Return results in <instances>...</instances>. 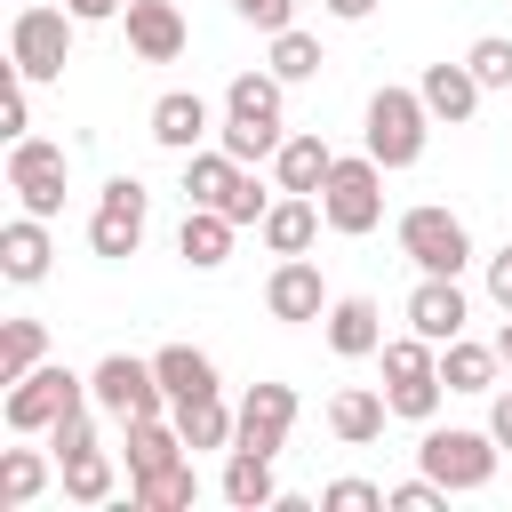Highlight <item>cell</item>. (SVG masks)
Returning <instances> with one entry per match:
<instances>
[{
  "label": "cell",
  "mask_w": 512,
  "mask_h": 512,
  "mask_svg": "<svg viewBox=\"0 0 512 512\" xmlns=\"http://www.w3.org/2000/svg\"><path fill=\"white\" fill-rule=\"evenodd\" d=\"M64 184H72V160H64V144H48V136H16L8 144V192H16V208H32V216H64Z\"/></svg>",
  "instance_id": "8"
},
{
  "label": "cell",
  "mask_w": 512,
  "mask_h": 512,
  "mask_svg": "<svg viewBox=\"0 0 512 512\" xmlns=\"http://www.w3.org/2000/svg\"><path fill=\"white\" fill-rule=\"evenodd\" d=\"M280 96H288V80L264 64V72H232V88H224V120H248V128H280Z\"/></svg>",
  "instance_id": "25"
},
{
  "label": "cell",
  "mask_w": 512,
  "mask_h": 512,
  "mask_svg": "<svg viewBox=\"0 0 512 512\" xmlns=\"http://www.w3.org/2000/svg\"><path fill=\"white\" fill-rule=\"evenodd\" d=\"M264 64L296 88V80H312L320 64H328V48H320V32H304V24H288V32H272V48H264Z\"/></svg>",
  "instance_id": "32"
},
{
  "label": "cell",
  "mask_w": 512,
  "mask_h": 512,
  "mask_svg": "<svg viewBox=\"0 0 512 512\" xmlns=\"http://www.w3.org/2000/svg\"><path fill=\"white\" fill-rule=\"evenodd\" d=\"M232 216L224 208H184V224H176V256L192 264V272H224L232 264Z\"/></svg>",
  "instance_id": "21"
},
{
  "label": "cell",
  "mask_w": 512,
  "mask_h": 512,
  "mask_svg": "<svg viewBox=\"0 0 512 512\" xmlns=\"http://www.w3.org/2000/svg\"><path fill=\"white\" fill-rule=\"evenodd\" d=\"M56 480V448H0V512H24Z\"/></svg>",
  "instance_id": "27"
},
{
  "label": "cell",
  "mask_w": 512,
  "mask_h": 512,
  "mask_svg": "<svg viewBox=\"0 0 512 512\" xmlns=\"http://www.w3.org/2000/svg\"><path fill=\"white\" fill-rule=\"evenodd\" d=\"M64 408H88V376H72L64 360H40L32 376H16V384H8L0 424H8V432H48Z\"/></svg>",
  "instance_id": "7"
},
{
  "label": "cell",
  "mask_w": 512,
  "mask_h": 512,
  "mask_svg": "<svg viewBox=\"0 0 512 512\" xmlns=\"http://www.w3.org/2000/svg\"><path fill=\"white\" fill-rule=\"evenodd\" d=\"M232 16L256 24V32H288L296 24V0H232Z\"/></svg>",
  "instance_id": "40"
},
{
  "label": "cell",
  "mask_w": 512,
  "mask_h": 512,
  "mask_svg": "<svg viewBox=\"0 0 512 512\" xmlns=\"http://www.w3.org/2000/svg\"><path fill=\"white\" fill-rule=\"evenodd\" d=\"M384 416H392V400H384V392H368V384H344V392L328 400V432H336L344 448L384 440Z\"/></svg>",
  "instance_id": "23"
},
{
  "label": "cell",
  "mask_w": 512,
  "mask_h": 512,
  "mask_svg": "<svg viewBox=\"0 0 512 512\" xmlns=\"http://www.w3.org/2000/svg\"><path fill=\"white\" fill-rule=\"evenodd\" d=\"M176 432H184V448H232L240 408H224V392H216V400H184V408H176Z\"/></svg>",
  "instance_id": "30"
},
{
  "label": "cell",
  "mask_w": 512,
  "mask_h": 512,
  "mask_svg": "<svg viewBox=\"0 0 512 512\" xmlns=\"http://www.w3.org/2000/svg\"><path fill=\"white\" fill-rule=\"evenodd\" d=\"M384 504H392V512H440V504H448V488H440L432 472H416V480H400V488H384Z\"/></svg>",
  "instance_id": "39"
},
{
  "label": "cell",
  "mask_w": 512,
  "mask_h": 512,
  "mask_svg": "<svg viewBox=\"0 0 512 512\" xmlns=\"http://www.w3.org/2000/svg\"><path fill=\"white\" fill-rule=\"evenodd\" d=\"M320 8H328L336 24H368V16H376V0H320Z\"/></svg>",
  "instance_id": "44"
},
{
  "label": "cell",
  "mask_w": 512,
  "mask_h": 512,
  "mask_svg": "<svg viewBox=\"0 0 512 512\" xmlns=\"http://www.w3.org/2000/svg\"><path fill=\"white\" fill-rule=\"evenodd\" d=\"M280 136H288V128H248V120H224V128H216V144H224L232 160H272Z\"/></svg>",
  "instance_id": "35"
},
{
  "label": "cell",
  "mask_w": 512,
  "mask_h": 512,
  "mask_svg": "<svg viewBox=\"0 0 512 512\" xmlns=\"http://www.w3.org/2000/svg\"><path fill=\"white\" fill-rule=\"evenodd\" d=\"M72 32H80L72 8L32 0V8H16V24H8V64H16L32 88H48V80H64V64H72Z\"/></svg>",
  "instance_id": "4"
},
{
  "label": "cell",
  "mask_w": 512,
  "mask_h": 512,
  "mask_svg": "<svg viewBox=\"0 0 512 512\" xmlns=\"http://www.w3.org/2000/svg\"><path fill=\"white\" fill-rule=\"evenodd\" d=\"M120 32H128V56L136 64H176L192 48V24H184L176 0H128L120 8Z\"/></svg>",
  "instance_id": "11"
},
{
  "label": "cell",
  "mask_w": 512,
  "mask_h": 512,
  "mask_svg": "<svg viewBox=\"0 0 512 512\" xmlns=\"http://www.w3.org/2000/svg\"><path fill=\"white\" fill-rule=\"evenodd\" d=\"M64 8H72V16H80V24H112V16H120V8H128V0H64Z\"/></svg>",
  "instance_id": "43"
},
{
  "label": "cell",
  "mask_w": 512,
  "mask_h": 512,
  "mask_svg": "<svg viewBox=\"0 0 512 512\" xmlns=\"http://www.w3.org/2000/svg\"><path fill=\"white\" fill-rule=\"evenodd\" d=\"M400 256H408L416 272H448V280H464V264H472V232H464L456 208L416 200V208L400 216Z\"/></svg>",
  "instance_id": "6"
},
{
  "label": "cell",
  "mask_w": 512,
  "mask_h": 512,
  "mask_svg": "<svg viewBox=\"0 0 512 512\" xmlns=\"http://www.w3.org/2000/svg\"><path fill=\"white\" fill-rule=\"evenodd\" d=\"M144 224H152V192H144L136 176H112V184L96 192L88 248H96L104 264H120V256H136V248H144Z\"/></svg>",
  "instance_id": "9"
},
{
  "label": "cell",
  "mask_w": 512,
  "mask_h": 512,
  "mask_svg": "<svg viewBox=\"0 0 512 512\" xmlns=\"http://www.w3.org/2000/svg\"><path fill=\"white\" fill-rule=\"evenodd\" d=\"M464 320H472L464 288H456L448 272H416V288H408V328H416V336H432V344H456V336H464Z\"/></svg>",
  "instance_id": "14"
},
{
  "label": "cell",
  "mask_w": 512,
  "mask_h": 512,
  "mask_svg": "<svg viewBox=\"0 0 512 512\" xmlns=\"http://www.w3.org/2000/svg\"><path fill=\"white\" fill-rule=\"evenodd\" d=\"M496 344H472V336H456V344H440V384L448 392H496Z\"/></svg>",
  "instance_id": "28"
},
{
  "label": "cell",
  "mask_w": 512,
  "mask_h": 512,
  "mask_svg": "<svg viewBox=\"0 0 512 512\" xmlns=\"http://www.w3.org/2000/svg\"><path fill=\"white\" fill-rule=\"evenodd\" d=\"M88 400H96L112 424H136V416H160V408H168L152 360H128V352H104V360L88 368Z\"/></svg>",
  "instance_id": "10"
},
{
  "label": "cell",
  "mask_w": 512,
  "mask_h": 512,
  "mask_svg": "<svg viewBox=\"0 0 512 512\" xmlns=\"http://www.w3.org/2000/svg\"><path fill=\"white\" fill-rule=\"evenodd\" d=\"M88 408H96V400H88ZM88 408H64V416L48 424V448H56V464H64V456H80V448H96V416H88Z\"/></svg>",
  "instance_id": "36"
},
{
  "label": "cell",
  "mask_w": 512,
  "mask_h": 512,
  "mask_svg": "<svg viewBox=\"0 0 512 512\" xmlns=\"http://www.w3.org/2000/svg\"><path fill=\"white\" fill-rule=\"evenodd\" d=\"M464 64H472L480 88H512V40H504V32H480V40L464 48Z\"/></svg>",
  "instance_id": "34"
},
{
  "label": "cell",
  "mask_w": 512,
  "mask_h": 512,
  "mask_svg": "<svg viewBox=\"0 0 512 512\" xmlns=\"http://www.w3.org/2000/svg\"><path fill=\"white\" fill-rule=\"evenodd\" d=\"M320 328H328V352H336V360H376V352H384V312H376V296H336V304L320 312Z\"/></svg>",
  "instance_id": "16"
},
{
  "label": "cell",
  "mask_w": 512,
  "mask_h": 512,
  "mask_svg": "<svg viewBox=\"0 0 512 512\" xmlns=\"http://www.w3.org/2000/svg\"><path fill=\"white\" fill-rule=\"evenodd\" d=\"M208 120H216V112H208V96L168 88V96L152 104V128H144V136H152L160 152H176V160H184V152H200V144H208Z\"/></svg>",
  "instance_id": "17"
},
{
  "label": "cell",
  "mask_w": 512,
  "mask_h": 512,
  "mask_svg": "<svg viewBox=\"0 0 512 512\" xmlns=\"http://www.w3.org/2000/svg\"><path fill=\"white\" fill-rule=\"evenodd\" d=\"M40 360H48V328H40V320H8V328H0V384L32 376Z\"/></svg>",
  "instance_id": "33"
},
{
  "label": "cell",
  "mask_w": 512,
  "mask_h": 512,
  "mask_svg": "<svg viewBox=\"0 0 512 512\" xmlns=\"http://www.w3.org/2000/svg\"><path fill=\"white\" fill-rule=\"evenodd\" d=\"M288 432H296V384H248V392H240V432H232V448L280 456Z\"/></svg>",
  "instance_id": "12"
},
{
  "label": "cell",
  "mask_w": 512,
  "mask_h": 512,
  "mask_svg": "<svg viewBox=\"0 0 512 512\" xmlns=\"http://www.w3.org/2000/svg\"><path fill=\"white\" fill-rule=\"evenodd\" d=\"M496 360L512 368V312H504V328H496Z\"/></svg>",
  "instance_id": "45"
},
{
  "label": "cell",
  "mask_w": 512,
  "mask_h": 512,
  "mask_svg": "<svg viewBox=\"0 0 512 512\" xmlns=\"http://www.w3.org/2000/svg\"><path fill=\"white\" fill-rule=\"evenodd\" d=\"M320 200L312 192H272V208H264V224H256V240L272 248V256H304L312 240H320Z\"/></svg>",
  "instance_id": "18"
},
{
  "label": "cell",
  "mask_w": 512,
  "mask_h": 512,
  "mask_svg": "<svg viewBox=\"0 0 512 512\" xmlns=\"http://www.w3.org/2000/svg\"><path fill=\"white\" fill-rule=\"evenodd\" d=\"M320 504H328V512H392L376 480H328V488H320Z\"/></svg>",
  "instance_id": "38"
},
{
  "label": "cell",
  "mask_w": 512,
  "mask_h": 512,
  "mask_svg": "<svg viewBox=\"0 0 512 512\" xmlns=\"http://www.w3.org/2000/svg\"><path fill=\"white\" fill-rule=\"evenodd\" d=\"M0 136L16 144V136H32V80L8 64V96H0Z\"/></svg>",
  "instance_id": "37"
},
{
  "label": "cell",
  "mask_w": 512,
  "mask_h": 512,
  "mask_svg": "<svg viewBox=\"0 0 512 512\" xmlns=\"http://www.w3.org/2000/svg\"><path fill=\"white\" fill-rule=\"evenodd\" d=\"M488 432H496V448L512 456V384H504V392L488 400Z\"/></svg>",
  "instance_id": "42"
},
{
  "label": "cell",
  "mask_w": 512,
  "mask_h": 512,
  "mask_svg": "<svg viewBox=\"0 0 512 512\" xmlns=\"http://www.w3.org/2000/svg\"><path fill=\"white\" fill-rule=\"evenodd\" d=\"M480 288H488V304H496V312H512V240H504V248L488 256V272H480Z\"/></svg>",
  "instance_id": "41"
},
{
  "label": "cell",
  "mask_w": 512,
  "mask_h": 512,
  "mask_svg": "<svg viewBox=\"0 0 512 512\" xmlns=\"http://www.w3.org/2000/svg\"><path fill=\"white\" fill-rule=\"evenodd\" d=\"M56 480H64V496H72V504H112V488H120V472H112V456H104V448L64 456V464H56Z\"/></svg>",
  "instance_id": "31"
},
{
  "label": "cell",
  "mask_w": 512,
  "mask_h": 512,
  "mask_svg": "<svg viewBox=\"0 0 512 512\" xmlns=\"http://www.w3.org/2000/svg\"><path fill=\"white\" fill-rule=\"evenodd\" d=\"M360 144H368L384 168H416L424 144H432V112H424V96L384 80V88L368 96V136H360Z\"/></svg>",
  "instance_id": "5"
},
{
  "label": "cell",
  "mask_w": 512,
  "mask_h": 512,
  "mask_svg": "<svg viewBox=\"0 0 512 512\" xmlns=\"http://www.w3.org/2000/svg\"><path fill=\"white\" fill-rule=\"evenodd\" d=\"M48 256H56V240H48V216L16 208V216L0 224V272H8L16 288H40V280H48Z\"/></svg>",
  "instance_id": "15"
},
{
  "label": "cell",
  "mask_w": 512,
  "mask_h": 512,
  "mask_svg": "<svg viewBox=\"0 0 512 512\" xmlns=\"http://www.w3.org/2000/svg\"><path fill=\"white\" fill-rule=\"evenodd\" d=\"M224 504L232 512H264V504H280V480H272V456H256V448H232L224 456Z\"/></svg>",
  "instance_id": "26"
},
{
  "label": "cell",
  "mask_w": 512,
  "mask_h": 512,
  "mask_svg": "<svg viewBox=\"0 0 512 512\" xmlns=\"http://www.w3.org/2000/svg\"><path fill=\"white\" fill-rule=\"evenodd\" d=\"M152 376H160L168 408H184V400H216V392H224V384H216V360H208L200 344H160V352H152Z\"/></svg>",
  "instance_id": "19"
},
{
  "label": "cell",
  "mask_w": 512,
  "mask_h": 512,
  "mask_svg": "<svg viewBox=\"0 0 512 512\" xmlns=\"http://www.w3.org/2000/svg\"><path fill=\"white\" fill-rule=\"evenodd\" d=\"M120 448H128V480H144V472H168V464H184L192 448H184V432L176 424H160V416H136V424H120Z\"/></svg>",
  "instance_id": "24"
},
{
  "label": "cell",
  "mask_w": 512,
  "mask_h": 512,
  "mask_svg": "<svg viewBox=\"0 0 512 512\" xmlns=\"http://www.w3.org/2000/svg\"><path fill=\"white\" fill-rule=\"evenodd\" d=\"M496 432H464V424H424V440H416V464L448 488V496H480L488 480H496Z\"/></svg>",
  "instance_id": "3"
},
{
  "label": "cell",
  "mask_w": 512,
  "mask_h": 512,
  "mask_svg": "<svg viewBox=\"0 0 512 512\" xmlns=\"http://www.w3.org/2000/svg\"><path fill=\"white\" fill-rule=\"evenodd\" d=\"M376 360H384V400H392V416H400V424H432V416H440V392H448V384H440V344L408 328V336H384Z\"/></svg>",
  "instance_id": "2"
},
{
  "label": "cell",
  "mask_w": 512,
  "mask_h": 512,
  "mask_svg": "<svg viewBox=\"0 0 512 512\" xmlns=\"http://www.w3.org/2000/svg\"><path fill=\"white\" fill-rule=\"evenodd\" d=\"M336 296L320 288V264L312 256H280L272 264V280H264V312L272 320H288V328H304V320H320Z\"/></svg>",
  "instance_id": "13"
},
{
  "label": "cell",
  "mask_w": 512,
  "mask_h": 512,
  "mask_svg": "<svg viewBox=\"0 0 512 512\" xmlns=\"http://www.w3.org/2000/svg\"><path fill=\"white\" fill-rule=\"evenodd\" d=\"M384 160L360 144V152H336V168H328V184H320V216H328V232H344V240H360V232H376L384 224Z\"/></svg>",
  "instance_id": "1"
},
{
  "label": "cell",
  "mask_w": 512,
  "mask_h": 512,
  "mask_svg": "<svg viewBox=\"0 0 512 512\" xmlns=\"http://www.w3.org/2000/svg\"><path fill=\"white\" fill-rule=\"evenodd\" d=\"M328 168H336L328 136H280V152H272V184H280V192H312V200H320Z\"/></svg>",
  "instance_id": "22"
},
{
  "label": "cell",
  "mask_w": 512,
  "mask_h": 512,
  "mask_svg": "<svg viewBox=\"0 0 512 512\" xmlns=\"http://www.w3.org/2000/svg\"><path fill=\"white\" fill-rule=\"evenodd\" d=\"M192 496H200V472H192V456H184V464H168V472H144V480H128V504H136V512H192Z\"/></svg>",
  "instance_id": "29"
},
{
  "label": "cell",
  "mask_w": 512,
  "mask_h": 512,
  "mask_svg": "<svg viewBox=\"0 0 512 512\" xmlns=\"http://www.w3.org/2000/svg\"><path fill=\"white\" fill-rule=\"evenodd\" d=\"M416 96H424V112L432 120H448V128H464L472 112H480V80H472V64H424V80H416Z\"/></svg>",
  "instance_id": "20"
}]
</instances>
